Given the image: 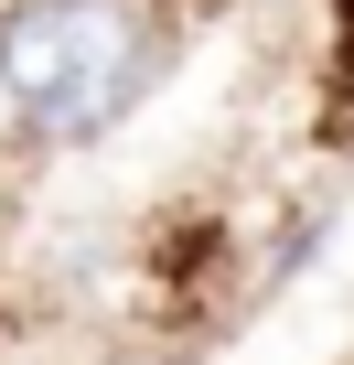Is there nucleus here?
Listing matches in <instances>:
<instances>
[{
    "instance_id": "f257e3e1",
    "label": "nucleus",
    "mask_w": 354,
    "mask_h": 365,
    "mask_svg": "<svg viewBox=\"0 0 354 365\" xmlns=\"http://www.w3.org/2000/svg\"><path fill=\"white\" fill-rule=\"evenodd\" d=\"M140 43H150V22L129 0H11L0 11V97H11V118H43Z\"/></svg>"
},
{
    "instance_id": "f03ea898",
    "label": "nucleus",
    "mask_w": 354,
    "mask_h": 365,
    "mask_svg": "<svg viewBox=\"0 0 354 365\" xmlns=\"http://www.w3.org/2000/svg\"><path fill=\"white\" fill-rule=\"evenodd\" d=\"M0 237H11V182H0Z\"/></svg>"
}]
</instances>
